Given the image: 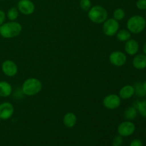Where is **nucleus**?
Segmentation results:
<instances>
[{"mask_svg":"<svg viewBox=\"0 0 146 146\" xmlns=\"http://www.w3.org/2000/svg\"><path fill=\"white\" fill-rule=\"evenodd\" d=\"M132 64L135 69H145L146 68V56L144 54H137L133 58Z\"/></svg>","mask_w":146,"mask_h":146,"instance_id":"ddd939ff","label":"nucleus"},{"mask_svg":"<svg viewBox=\"0 0 146 146\" xmlns=\"http://www.w3.org/2000/svg\"><path fill=\"white\" fill-rule=\"evenodd\" d=\"M110 63L116 67H121L127 62V56L121 51H114L110 54L108 57Z\"/></svg>","mask_w":146,"mask_h":146,"instance_id":"0eeeda50","label":"nucleus"},{"mask_svg":"<svg viewBox=\"0 0 146 146\" xmlns=\"http://www.w3.org/2000/svg\"><path fill=\"white\" fill-rule=\"evenodd\" d=\"M143 87L144 90H145V91L146 92V80L144 81V83H143Z\"/></svg>","mask_w":146,"mask_h":146,"instance_id":"c85d7f7f","label":"nucleus"},{"mask_svg":"<svg viewBox=\"0 0 146 146\" xmlns=\"http://www.w3.org/2000/svg\"><path fill=\"white\" fill-rule=\"evenodd\" d=\"M6 15L9 21H16L19 15V11L17 7H12L9 9Z\"/></svg>","mask_w":146,"mask_h":146,"instance_id":"aec40b11","label":"nucleus"},{"mask_svg":"<svg viewBox=\"0 0 146 146\" xmlns=\"http://www.w3.org/2000/svg\"><path fill=\"white\" fill-rule=\"evenodd\" d=\"M1 71L7 76L14 77L18 72V66L14 61L7 59L1 64Z\"/></svg>","mask_w":146,"mask_h":146,"instance_id":"9d476101","label":"nucleus"},{"mask_svg":"<svg viewBox=\"0 0 146 146\" xmlns=\"http://www.w3.org/2000/svg\"><path fill=\"white\" fill-rule=\"evenodd\" d=\"M12 86L9 82L5 81H0V96L7 98L12 94Z\"/></svg>","mask_w":146,"mask_h":146,"instance_id":"dca6fc26","label":"nucleus"},{"mask_svg":"<svg viewBox=\"0 0 146 146\" xmlns=\"http://www.w3.org/2000/svg\"><path fill=\"white\" fill-rule=\"evenodd\" d=\"M42 89L41 81L36 78H29L23 82L21 91L27 96H33L38 94Z\"/></svg>","mask_w":146,"mask_h":146,"instance_id":"f03ea898","label":"nucleus"},{"mask_svg":"<svg viewBox=\"0 0 146 146\" xmlns=\"http://www.w3.org/2000/svg\"><path fill=\"white\" fill-rule=\"evenodd\" d=\"M139 43L135 39L130 38L125 41L124 44V50L125 54L129 56H135L138 54L139 51Z\"/></svg>","mask_w":146,"mask_h":146,"instance_id":"f8f14e48","label":"nucleus"},{"mask_svg":"<svg viewBox=\"0 0 146 146\" xmlns=\"http://www.w3.org/2000/svg\"><path fill=\"white\" fill-rule=\"evenodd\" d=\"M134 88H135V94H136L138 96L143 97L146 95V92L143 87V84L141 83H137L134 86Z\"/></svg>","mask_w":146,"mask_h":146,"instance_id":"4be33fe9","label":"nucleus"},{"mask_svg":"<svg viewBox=\"0 0 146 146\" xmlns=\"http://www.w3.org/2000/svg\"><path fill=\"white\" fill-rule=\"evenodd\" d=\"M133 106L136 108L138 113H139L141 116L146 118V100L141 101H136L135 106Z\"/></svg>","mask_w":146,"mask_h":146,"instance_id":"6ab92c4d","label":"nucleus"},{"mask_svg":"<svg viewBox=\"0 0 146 146\" xmlns=\"http://www.w3.org/2000/svg\"><path fill=\"white\" fill-rule=\"evenodd\" d=\"M14 113V107L11 103L3 102L0 104V118L1 120H8Z\"/></svg>","mask_w":146,"mask_h":146,"instance_id":"9b49d317","label":"nucleus"},{"mask_svg":"<svg viewBox=\"0 0 146 146\" xmlns=\"http://www.w3.org/2000/svg\"><path fill=\"white\" fill-rule=\"evenodd\" d=\"M14 1H19V0H14Z\"/></svg>","mask_w":146,"mask_h":146,"instance_id":"2f4dec72","label":"nucleus"},{"mask_svg":"<svg viewBox=\"0 0 146 146\" xmlns=\"http://www.w3.org/2000/svg\"><path fill=\"white\" fill-rule=\"evenodd\" d=\"M125 17V12L123 9L122 8H117L114 10L113 13V18L116 21H120L123 19Z\"/></svg>","mask_w":146,"mask_h":146,"instance_id":"412c9836","label":"nucleus"},{"mask_svg":"<svg viewBox=\"0 0 146 146\" xmlns=\"http://www.w3.org/2000/svg\"><path fill=\"white\" fill-rule=\"evenodd\" d=\"M145 20H146V11H145Z\"/></svg>","mask_w":146,"mask_h":146,"instance_id":"c756f323","label":"nucleus"},{"mask_svg":"<svg viewBox=\"0 0 146 146\" xmlns=\"http://www.w3.org/2000/svg\"><path fill=\"white\" fill-rule=\"evenodd\" d=\"M115 35L118 41L121 42H125L131 38V33L128 29H121L118 30Z\"/></svg>","mask_w":146,"mask_h":146,"instance_id":"a211bd4d","label":"nucleus"},{"mask_svg":"<svg viewBox=\"0 0 146 146\" xmlns=\"http://www.w3.org/2000/svg\"><path fill=\"white\" fill-rule=\"evenodd\" d=\"M146 27V20L141 15H133L130 17L126 23L127 29L133 34H141Z\"/></svg>","mask_w":146,"mask_h":146,"instance_id":"20e7f679","label":"nucleus"},{"mask_svg":"<svg viewBox=\"0 0 146 146\" xmlns=\"http://www.w3.org/2000/svg\"><path fill=\"white\" fill-rule=\"evenodd\" d=\"M137 9L141 11L146 10V0H138L135 4Z\"/></svg>","mask_w":146,"mask_h":146,"instance_id":"393cba45","label":"nucleus"},{"mask_svg":"<svg viewBox=\"0 0 146 146\" xmlns=\"http://www.w3.org/2000/svg\"><path fill=\"white\" fill-rule=\"evenodd\" d=\"M79 7L83 11H88L92 7L91 0H80Z\"/></svg>","mask_w":146,"mask_h":146,"instance_id":"5701e85b","label":"nucleus"},{"mask_svg":"<svg viewBox=\"0 0 146 146\" xmlns=\"http://www.w3.org/2000/svg\"><path fill=\"white\" fill-rule=\"evenodd\" d=\"M143 143L142 141L140 139H134L130 143V146H143Z\"/></svg>","mask_w":146,"mask_h":146,"instance_id":"a878e982","label":"nucleus"},{"mask_svg":"<svg viewBox=\"0 0 146 146\" xmlns=\"http://www.w3.org/2000/svg\"><path fill=\"white\" fill-rule=\"evenodd\" d=\"M1 118H0V123H1Z\"/></svg>","mask_w":146,"mask_h":146,"instance_id":"7c9ffc66","label":"nucleus"},{"mask_svg":"<svg viewBox=\"0 0 146 146\" xmlns=\"http://www.w3.org/2000/svg\"><path fill=\"white\" fill-rule=\"evenodd\" d=\"M17 7L19 13L25 16L31 15L35 11V4L31 0H19Z\"/></svg>","mask_w":146,"mask_h":146,"instance_id":"1a4fd4ad","label":"nucleus"},{"mask_svg":"<svg viewBox=\"0 0 146 146\" xmlns=\"http://www.w3.org/2000/svg\"><path fill=\"white\" fill-rule=\"evenodd\" d=\"M120 28L119 21H116L113 18L107 19L103 23L102 30L104 34L108 37L113 36L116 34Z\"/></svg>","mask_w":146,"mask_h":146,"instance_id":"39448f33","label":"nucleus"},{"mask_svg":"<svg viewBox=\"0 0 146 146\" xmlns=\"http://www.w3.org/2000/svg\"><path fill=\"white\" fill-rule=\"evenodd\" d=\"M123 143V138L121 135H116L112 141L113 146H122Z\"/></svg>","mask_w":146,"mask_h":146,"instance_id":"b1692460","label":"nucleus"},{"mask_svg":"<svg viewBox=\"0 0 146 146\" xmlns=\"http://www.w3.org/2000/svg\"><path fill=\"white\" fill-rule=\"evenodd\" d=\"M77 123V116L74 113L68 112L63 117V123L66 128H72Z\"/></svg>","mask_w":146,"mask_h":146,"instance_id":"2eb2a0df","label":"nucleus"},{"mask_svg":"<svg viewBox=\"0 0 146 146\" xmlns=\"http://www.w3.org/2000/svg\"><path fill=\"white\" fill-rule=\"evenodd\" d=\"M118 135L122 137H128L133 135L135 131V125L132 121H125L121 122L117 128Z\"/></svg>","mask_w":146,"mask_h":146,"instance_id":"6e6552de","label":"nucleus"},{"mask_svg":"<svg viewBox=\"0 0 146 146\" xmlns=\"http://www.w3.org/2000/svg\"><path fill=\"white\" fill-rule=\"evenodd\" d=\"M6 17H7V15H6L5 12L3 10L0 9V26L4 24V21H5Z\"/></svg>","mask_w":146,"mask_h":146,"instance_id":"bb28decb","label":"nucleus"},{"mask_svg":"<svg viewBox=\"0 0 146 146\" xmlns=\"http://www.w3.org/2000/svg\"><path fill=\"white\" fill-rule=\"evenodd\" d=\"M22 31V26L16 21L4 22L0 26V36L4 38H12L19 35Z\"/></svg>","mask_w":146,"mask_h":146,"instance_id":"f257e3e1","label":"nucleus"},{"mask_svg":"<svg viewBox=\"0 0 146 146\" xmlns=\"http://www.w3.org/2000/svg\"><path fill=\"white\" fill-rule=\"evenodd\" d=\"M143 54L146 56V42L144 43L143 46Z\"/></svg>","mask_w":146,"mask_h":146,"instance_id":"cd10ccee","label":"nucleus"},{"mask_svg":"<svg viewBox=\"0 0 146 146\" xmlns=\"http://www.w3.org/2000/svg\"><path fill=\"white\" fill-rule=\"evenodd\" d=\"M137 115H138V111H137L136 108L134 107L133 106L125 108L123 112V117L126 121H133L134 119H135Z\"/></svg>","mask_w":146,"mask_h":146,"instance_id":"f3484780","label":"nucleus"},{"mask_svg":"<svg viewBox=\"0 0 146 146\" xmlns=\"http://www.w3.org/2000/svg\"><path fill=\"white\" fill-rule=\"evenodd\" d=\"M134 95H135V88L133 86L131 85H125L123 86L120 89L119 94H118L120 98L123 100L130 99Z\"/></svg>","mask_w":146,"mask_h":146,"instance_id":"4468645a","label":"nucleus"},{"mask_svg":"<svg viewBox=\"0 0 146 146\" xmlns=\"http://www.w3.org/2000/svg\"><path fill=\"white\" fill-rule=\"evenodd\" d=\"M108 14L105 7L101 5H95L91 7L88 11V17L94 24H103L108 19Z\"/></svg>","mask_w":146,"mask_h":146,"instance_id":"7ed1b4c3","label":"nucleus"},{"mask_svg":"<svg viewBox=\"0 0 146 146\" xmlns=\"http://www.w3.org/2000/svg\"><path fill=\"white\" fill-rule=\"evenodd\" d=\"M121 104V98L119 96L115 94H108L103 99V106L108 110L117 109L119 108Z\"/></svg>","mask_w":146,"mask_h":146,"instance_id":"423d86ee","label":"nucleus"}]
</instances>
